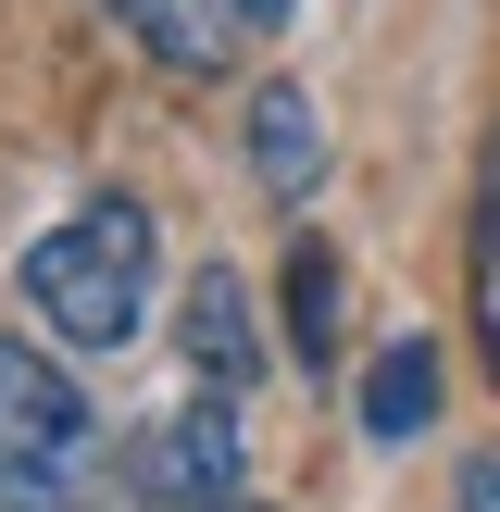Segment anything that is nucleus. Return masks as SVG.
I'll return each instance as SVG.
<instances>
[{"mask_svg": "<svg viewBox=\"0 0 500 512\" xmlns=\"http://www.w3.org/2000/svg\"><path fill=\"white\" fill-rule=\"evenodd\" d=\"M438 388H450L438 350H425V338H388V350L363 363V400H350V413H363V438H375V450H413L425 425H438Z\"/></svg>", "mask_w": 500, "mask_h": 512, "instance_id": "nucleus-8", "label": "nucleus"}, {"mask_svg": "<svg viewBox=\"0 0 500 512\" xmlns=\"http://www.w3.org/2000/svg\"><path fill=\"white\" fill-rule=\"evenodd\" d=\"M238 25H250V38H263V25H288V0H238Z\"/></svg>", "mask_w": 500, "mask_h": 512, "instance_id": "nucleus-11", "label": "nucleus"}, {"mask_svg": "<svg viewBox=\"0 0 500 512\" xmlns=\"http://www.w3.org/2000/svg\"><path fill=\"white\" fill-rule=\"evenodd\" d=\"M150 288H163V213L125 188L75 200L63 225H38L13 263V300L50 350H125L150 325Z\"/></svg>", "mask_w": 500, "mask_h": 512, "instance_id": "nucleus-1", "label": "nucleus"}, {"mask_svg": "<svg viewBox=\"0 0 500 512\" xmlns=\"http://www.w3.org/2000/svg\"><path fill=\"white\" fill-rule=\"evenodd\" d=\"M338 338H350V275L325 238H288V363L300 375H338Z\"/></svg>", "mask_w": 500, "mask_h": 512, "instance_id": "nucleus-9", "label": "nucleus"}, {"mask_svg": "<svg viewBox=\"0 0 500 512\" xmlns=\"http://www.w3.org/2000/svg\"><path fill=\"white\" fill-rule=\"evenodd\" d=\"M125 488H138V512H225V500H250V413L225 388L175 400L163 425H138Z\"/></svg>", "mask_w": 500, "mask_h": 512, "instance_id": "nucleus-3", "label": "nucleus"}, {"mask_svg": "<svg viewBox=\"0 0 500 512\" xmlns=\"http://www.w3.org/2000/svg\"><path fill=\"white\" fill-rule=\"evenodd\" d=\"M238 150H250V188L275 200V213H300V200L325 188V113L275 75V88H250V113H238Z\"/></svg>", "mask_w": 500, "mask_h": 512, "instance_id": "nucleus-6", "label": "nucleus"}, {"mask_svg": "<svg viewBox=\"0 0 500 512\" xmlns=\"http://www.w3.org/2000/svg\"><path fill=\"white\" fill-rule=\"evenodd\" d=\"M175 350H188V375L200 388H225V400H250L263 388V300L238 288V263H213L188 288V313H175Z\"/></svg>", "mask_w": 500, "mask_h": 512, "instance_id": "nucleus-5", "label": "nucleus"}, {"mask_svg": "<svg viewBox=\"0 0 500 512\" xmlns=\"http://www.w3.org/2000/svg\"><path fill=\"white\" fill-rule=\"evenodd\" d=\"M450 512H500V438H488V450L463 463V488H450Z\"/></svg>", "mask_w": 500, "mask_h": 512, "instance_id": "nucleus-10", "label": "nucleus"}, {"mask_svg": "<svg viewBox=\"0 0 500 512\" xmlns=\"http://www.w3.org/2000/svg\"><path fill=\"white\" fill-rule=\"evenodd\" d=\"M100 475V413L38 338H0V512H75Z\"/></svg>", "mask_w": 500, "mask_h": 512, "instance_id": "nucleus-2", "label": "nucleus"}, {"mask_svg": "<svg viewBox=\"0 0 500 512\" xmlns=\"http://www.w3.org/2000/svg\"><path fill=\"white\" fill-rule=\"evenodd\" d=\"M100 13L138 38V63H163L175 88H213V75H238V0H100Z\"/></svg>", "mask_w": 500, "mask_h": 512, "instance_id": "nucleus-4", "label": "nucleus"}, {"mask_svg": "<svg viewBox=\"0 0 500 512\" xmlns=\"http://www.w3.org/2000/svg\"><path fill=\"white\" fill-rule=\"evenodd\" d=\"M463 313H475V363L500 388V113L475 138V200H463Z\"/></svg>", "mask_w": 500, "mask_h": 512, "instance_id": "nucleus-7", "label": "nucleus"}, {"mask_svg": "<svg viewBox=\"0 0 500 512\" xmlns=\"http://www.w3.org/2000/svg\"><path fill=\"white\" fill-rule=\"evenodd\" d=\"M225 512H263V500H225Z\"/></svg>", "mask_w": 500, "mask_h": 512, "instance_id": "nucleus-12", "label": "nucleus"}]
</instances>
